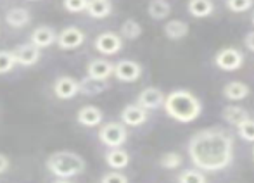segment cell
Listing matches in <instances>:
<instances>
[{
  "instance_id": "obj_34",
  "label": "cell",
  "mask_w": 254,
  "mask_h": 183,
  "mask_svg": "<svg viewBox=\"0 0 254 183\" xmlns=\"http://www.w3.org/2000/svg\"><path fill=\"white\" fill-rule=\"evenodd\" d=\"M244 45H246V49H248V50L254 52V30L249 31V33L244 37Z\"/></svg>"
},
{
  "instance_id": "obj_14",
  "label": "cell",
  "mask_w": 254,
  "mask_h": 183,
  "mask_svg": "<svg viewBox=\"0 0 254 183\" xmlns=\"http://www.w3.org/2000/svg\"><path fill=\"white\" fill-rule=\"evenodd\" d=\"M76 120L81 126L85 128H95L102 123L104 114L97 106H83L76 114Z\"/></svg>"
},
{
  "instance_id": "obj_11",
  "label": "cell",
  "mask_w": 254,
  "mask_h": 183,
  "mask_svg": "<svg viewBox=\"0 0 254 183\" xmlns=\"http://www.w3.org/2000/svg\"><path fill=\"white\" fill-rule=\"evenodd\" d=\"M54 95L61 100H71L78 95V81L73 76H59L54 81Z\"/></svg>"
},
{
  "instance_id": "obj_9",
  "label": "cell",
  "mask_w": 254,
  "mask_h": 183,
  "mask_svg": "<svg viewBox=\"0 0 254 183\" xmlns=\"http://www.w3.org/2000/svg\"><path fill=\"white\" fill-rule=\"evenodd\" d=\"M85 38L87 35L76 26H67L64 28L61 33H57V40L56 44L59 45V49L69 50V49H78L85 44Z\"/></svg>"
},
{
  "instance_id": "obj_2",
  "label": "cell",
  "mask_w": 254,
  "mask_h": 183,
  "mask_svg": "<svg viewBox=\"0 0 254 183\" xmlns=\"http://www.w3.org/2000/svg\"><path fill=\"white\" fill-rule=\"evenodd\" d=\"M166 114L178 123H192L202 114V104L197 95L189 90H173L164 97Z\"/></svg>"
},
{
  "instance_id": "obj_33",
  "label": "cell",
  "mask_w": 254,
  "mask_h": 183,
  "mask_svg": "<svg viewBox=\"0 0 254 183\" xmlns=\"http://www.w3.org/2000/svg\"><path fill=\"white\" fill-rule=\"evenodd\" d=\"M10 168V159L5 156V154L0 152V175H3L7 170Z\"/></svg>"
},
{
  "instance_id": "obj_36",
  "label": "cell",
  "mask_w": 254,
  "mask_h": 183,
  "mask_svg": "<svg viewBox=\"0 0 254 183\" xmlns=\"http://www.w3.org/2000/svg\"><path fill=\"white\" fill-rule=\"evenodd\" d=\"M251 23H253V26H254V9H253V12H251Z\"/></svg>"
},
{
  "instance_id": "obj_37",
  "label": "cell",
  "mask_w": 254,
  "mask_h": 183,
  "mask_svg": "<svg viewBox=\"0 0 254 183\" xmlns=\"http://www.w3.org/2000/svg\"><path fill=\"white\" fill-rule=\"evenodd\" d=\"M30 2H37V0H30Z\"/></svg>"
},
{
  "instance_id": "obj_21",
  "label": "cell",
  "mask_w": 254,
  "mask_h": 183,
  "mask_svg": "<svg viewBox=\"0 0 254 183\" xmlns=\"http://www.w3.org/2000/svg\"><path fill=\"white\" fill-rule=\"evenodd\" d=\"M221 116H223V120L227 121L228 124H232V126L237 128L242 121L248 120L249 113L241 106H227L223 111H221Z\"/></svg>"
},
{
  "instance_id": "obj_13",
  "label": "cell",
  "mask_w": 254,
  "mask_h": 183,
  "mask_svg": "<svg viewBox=\"0 0 254 183\" xmlns=\"http://www.w3.org/2000/svg\"><path fill=\"white\" fill-rule=\"evenodd\" d=\"M56 40H57V33L51 26H38V28H35L30 35V44L38 47L40 50L54 45L56 44Z\"/></svg>"
},
{
  "instance_id": "obj_16",
  "label": "cell",
  "mask_w": 254,
  "mask_h": 183,
  "mask_svg": "<svg viewBox=\"0 0 254 183\" xmlns=\"http://www.w3.org/2000/svg\"><path fill=\"white\" fill-rule=\"evenodd\" d=\"M113 67L114 64L107 59H92L87 64V76L97 78V80H109V76H113Z\"/></svg>"
},
{
  "instance_id": "obj_12",
  "label": "cell",
  "mask_w": 254,
  "mask_h": 183,
  "mask_svg": "<svg viewBox=\"0 0 254 183\" xmlns=\"http://www.w3.org/2000/svg\"><path fill=\"white\" fill-rule=\"evenodd\" d=\"M137 104L140 107H144L145 111H156V109H159V107H163L164 93L157 87H147L140 92V95H138V99H137Z\"/></svg>"
},
{
  "instance_id": "obj_20",
  "label": "cell",
  "mask_w": 254,
  "mask_h": 183,
  "mask_svg": "<svg viewBox=\"0 0 254 183\" xmlns=\"http://www.w3.org/2000/svg\"><path fill=\"white\" fill-rule=\"evenodd\" d=\"M85 12L94 19H104L113 12V3L109 0H88V5Z\"/></svg>"
},
{
  "instance_id": "obj_10",
  "label": "cell",
  "mask_w": 254,
  "mask_h": 183,
  "mask_svg": "<svg viewBox=\"0 0 254 183\" xmlns=\"http://www.w3.org/2000/svg\"><path fill=\"white\" fill-rule=\"evenodd\" d=\"M12 52H14V57H16V62L23 67L35 66L42 57V50L38 49V47H35L33 44H30V42L17 45Z\"/></svg>"
},
{
  "instance_id": "obj_4",
  "label": "cell",
  "mask_w": 254,
  "mask_h": 183,
  "mask_svg": "<svg viewBox=\"0 0 254 183\" xmlns=\"http://www.w3.org/2000/svg\"><path fill=\"white\" fill-rule=\"evenodd\" d=\"M128 138V131H127V126L123 123H107L99 130V140L104 143L106 147L109 149H118L121 147Z\"/></svg>"
},
{
  "instance_id": "obj_23",
  "label": "cell",
  "mask_w": 254,
  "mask_h": 183,
  "mask_svg": "<svg viewBox=\"0 0 254 183\" xmlns=\"http://www.w3.org/2000/svg\"><path fill=\"white\" fill-rule=\"evenodd\" d=\"M189 33V24L182 19H171L164 24V35L170 40H182Z\"/></svg>"
},
{
  "instance_id": "obj_3",
  "label": "cell",
  "mask_w": 254,
  "mask_h": 183,
  "mask_svg": "<svg viewBox=\"0 0 254 183\" xmlns=\"http://www.w3.org/2000/svg\"><path fill=\"white\" fill-rule=\"evenodd\" d=\"M47 170L56 178H69L78 177L85 171V159L76 152L71 150H57L47 157Z\"/></svg>"
},
{
  "instance_id": "obj_29",
  "label": "cell",
  "mask_w": 254,
  "mask_h": 183,
  "mask_svg": "<svg viewBox=\"0 0 254 183\" xmlns=\"http://www.w3.org/2000/svg\"><path fill=\"white\" fill-rule=\"evenodd\" d=\"M182 163H184V161H182V156L178 152H166V154H163L159 159V164L164 170H175V168H178Z\"/></svg>"
},
{
  "instance_id": "obj_15",
  "label": "cell",
  "mask_w": 254,
  "mask_h": 183,
  "mask_svg": "<svg viewBox=\"0 0 254 183\" xmlns=\"http://www.w3.org/2000/svg\"><path fill=\"white\" fill-rule=\"evenodd\" d=\"M107 88H109L107 80H97V78L85 76L83 80L78 81V93H81V95H87V97L101 95V93L106 92Z\"/></svg>"
},
{
  "instance_id": "obj_24",
  "label": "cell",
  "mask_w": 254,
  "mask_h": 183,
  "mask_svg": "<svg viewBox=\"0 0 254 183\" xmlns=\"http://www.w3.org/2000/svg\"><path fill=\"white\" fill-rule=\"evenodd\" d=\"M149 16L156 21H163L166 19L168 16L171 14V5L166 2V0H152L149 3Z\"/></svg>"
},
{
  "instance_id": "obj_38",
  "label": "cell",
  "mask_w": 254,
  "mask_h": 183,
  "mask_svg": "<svg viewBox=\"0 0 254 183\" xmlns=\"http://www.w3.org/2000/svg\"><path fill=\"white\" fill-rule=\"evenodd\" d=\"M253 157H254V149H253Z\"/></svg>"
},
{
  "instance_id": "obj_25",
  "label": "cell",
  "mask_w": 254,
  "mask_h": 183,
  "mask_svg": "<svg viewBox=\"0 0 254 183\" xmlns=\"http://www.w3.org/2000/svg\"><path fill=\"white\" fill-rule=\"evenodd\" d=\"M140 35H142V26H140L138 21L127 19L123 24H121V30H120L121 38H127V40H137V38H140Z\"/></svg>"
},
{
  "instance_id": "obj_18",
  "label": "cell",
  "mask_w": 254,
  "mask_h": 183,
  "mask_svg": "<svg viewBox=\"0 0 254 183\" xmlns=\"http://www.w3.org/2000/svg\"><path fill=\"white\" fill-rule=\"evenodd\" d=\"M187 10L190 16L202 19V17H209L214 12V3L213 0H189Z\"/></svg>"
},
{
  "instance_id": "obj_31",
  "label": "cell",
  "mask_w": 254,
  "mask_h": 183,
  "mask_svg": "<svg viewBox=\"0 0 254 183\" xmlns=\"http://www.w3.org/2000/svg\"><path fill=\"white\" fill-rule=\"evenodd\" d=\"M63 5L67 12L71 14H80L87 10L88 0H63Z\"/></svg>"
},
{
  "instance_id": "obj_1",
  "label": "cell",
  "mask_w": 254,
  "mask_h": 183,
  "mask_svg": "<svg viewBox=\"0 0 254 183\" xmlns=\"http://www.w3.org/2000/svg\"><path fill=\"white\" fill-rule=\"evenodd\" d=\"M187 150L201 171H221L234 161V137L225 128H206L189 140Z\"/></svg>"
},
{
  "instance_id": "obj_19",
  "label": "cell",
  "mask_w": 254,
  "mask_h": 183,
  "mask_svg": "<svg viewBox=\"0 0 254 183\" xmlns=\"http://www.w3.org/2000/svg\"><path fill=\"white\" fill-rule=\"evenodd\" d=\"M130 163V154L123 150L121 147L118 149H109L106 154V164L113 170H123Z\"/></svg>"
},
{
  "instance_id": "obj_5",
  "label": "cell",
  "mask_w": 254,
  "mask_h": 183,
  "mask_svg": "<svg viewBox=\"0 0 254 183\" xmlns=\"http://www.w3.org/2000/svg\"><path fill=\"white\" fill-rule=\"evenodd\" d=\"M214 64H216V67H220L221 71L232 73V71H237L242 67V64H244V56H242L241 50L234 49V47H225V49H221L220 52L216 54Z\"/></svg>"
},
{
  "instance_id": "obj_28",
  "label": "cell",
  "mask_w": 254,
  "mask_h": 183,
  "mask_svg": "<svg viewBox=\"0 0 254 183\" xmlns=\"http://www.w3.org/2000/svg\"><path fill=\"white\" fill-rule=\"evenodd\" d=\"M225 5L230 12L235 14H242L248 12L249 9H253L254 0H225Z\"/></svg>"
},
{
  "instance_id": "obj_8",
  "label": "cell",
  "mask_w": 254,
  "mask_h": 183,
  "mask_svg": "<svg viewBox=\"0 0 254 183\" xmlns=\"http://www.w3.org/2000/svg\"><path fill=\"white\" fill-rule=\"evenodd\" d=\"M120 120L125 126H131V128L142 126L144 123H147L149 111H145L144 107H140L138 104H128V106H125L123 111H121Z\"/></svg>"
},
{
  "instance_id": "obj_27",
  "label": "cell",
  "mask_w": 254,
  "mask_h": 183,
  "mask_svg": "<svg viewBox=\"0 0 254 183\" xmlns=\"http://www.w3.org/2000/svg\"><path fill=\"white\" fill-rule=\"evenodd\" d=\"M17 66L12 50H0V74H7Z\"/></svg>"
},
{
  "instance_id": "obj_32",
  "label": "cell",
  "mask_w": 254,
  "mask_h": 183,
  "mask_svg": "<svg viewBox=\"0 0 254 183\" xmlns=\"http://www.w3.org/2000/svg\"><path fill=\"white\" fill-rule=\"evenodd\" d=\"M101 183H128V178L120 171H109L101 178Z\"/></svg>"
},
{
  "instance_id": "obj_22",
  "label": "cell",
  "mask_w": 254,
  "mask_h": 183,
  "mask_svg": "<svg viewBox=\"0 0 254 183\" xmlns=\"http://www.w3.org/2000/svg\"><path fill=\"white\" fill-rule=\"evenodd\" d=\"M223 95L225 99L237 102V100H242L249 95V87L242 81H230L223 87Z\"/></svg>"
},
{
  "instance_id": "obj_17",
  "label": "cell",
  "mask_w": 254,
  "mask_h": 183,
  "mask_svg": "<svg viewBox=\"0 0 254 183\" xmlns=\"http://www.w3.org/2000/svg\"><path fill=\"white\" fill-rule=\"evenodd\" d=\"M30 21H31V14L26 7H12L5 14L7 26L14 28V30H21V28L28 26Z\"/></svg>"
},
{
  "instance_id": "obj_6",
  "label": "cell",
  "mask_w": 254,
  "mask_h": 183,
  "mask_svg": "<svg viewBox=\"0 0 254 183\" xmlns=\"http://www.w3.org/2000/svg\"><path fill=\"white\" fill-rule=\"evenodd\" d=\"M113 74L118 81H121V83H135V81L142 76V66L137 62V61L123 59V61H120V62L114 64Z\"/></svg>"
},
{
  "instance_id": "obj_7",
  "label": "cell",
  "mask_w": 254,
  "mask_h": 183,
  "mask_svg": "<svg viewBox=\"0 0 254 183\" xmlns=\"http://www.w3.org/2000/svg\"><path fill=\"white\" fill-rule=\"evenodd\" d=\"M94 47L102 56H114L123 47V38L118 33H114V31H104V33H101L95 38Z\"/></svg>"
},
{
  "instance_id": "obj_35",
  "label": "cell",
  "mask_w": 254,
  "mask_h": 183,
  "mask_svg": "<svg viewBox=\"0 0 254 183\" xmlns=\"http://www.w3.org/2000/svg\"><path fill=\"white\" fill-rule=\"evenodd\" d=\"M52 183H71L69 180H66V178H56Z\"/></svg>"
},
{
  "instance_id": "obj_30",
  "label": "cell",
  "mask_w": 254,
  "mask_h": 183,
  "mask_svg": "<svg viewBox=\"0 0 254 183\" xmlns=\"http://www.w3.org/2000/svg\"><path fill=\"white\" fill-rule=\"evenodd\" d=\"M237 133L246 142H254V120L248 118L246 121H242L237 126Z\"/></svg>"
},
{
  "instance_id": "obj_26",
  "label": "cell",
  "mask_w": 254,
  "mask_h": 183,
  "mask_svg": "<svg viewBox=\"0 0 254 183\" xmlns=\"http://www.w3.org/2000/svg\"><path fill=\"white\" fill-rule=\"evenodd\" d=\"M178 183H207L206 175L204 171H201L199 168H194V170H184L177 178Z\"/></svg>"
}]
</instances>
